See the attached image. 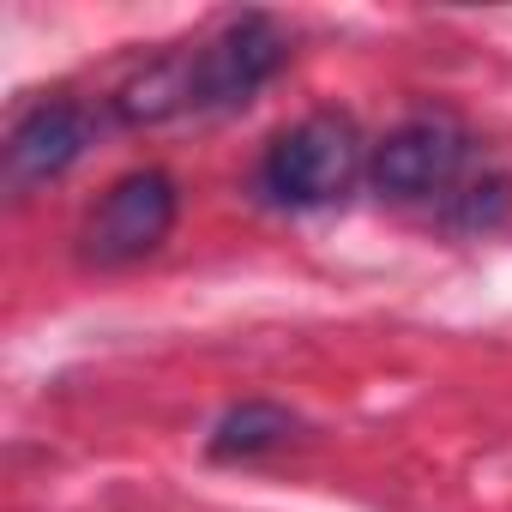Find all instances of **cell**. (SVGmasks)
Listing matches in <instances>:
<instances>
[{"mask_svg":"<svg viewBox=\"0 0 512 512\" xmlns=\"http://www.w3.org/2000/svg\"><path fill=\"white\" fill-rule=\"evenodd\" d=\"M362 175V139L344 115H308L266 151V193L278 205H332Z\"/></svg>","mask_w":512,"mask_h":512,"instance_id":"obj_1","label":"cell"},{"mask_svg":"<svg viewBox=\"0 0 512 512\" xmlns=\"http://www.w3.org/2000/svg\"><path fill=\"white\" fill-rule=\"evenodd\" d=\"M470 133L452 115H416L374 145V187L386 199H440L464 181Z\"/></svg>","mask_w":512,"mask_h":512,"instance_id":"obj_2","label":"cell"},{"mask_svg":"<svg viewBox=\"0 0 512 512\" xmlns=\"http://www.w3.org/2000/svg\"><path fill=\"white\" fill-rule=\"evenodd\" d=\"M175 211H181L175 181H169L163 169H139V175L115 181V187L103 193V205L91 211V223H85V253H91L97 266H133V260H145V253H157V247L169 241Z\"/></svg>","mask_w":512,"mask_h":512,"instance_id":"obj_3","label":"cell"},{"mask_svg":"<svg viewBox=\"0 0 512 512\" xmlns=\"http://www.w3.org/2000/svg\"><path fill=\"white\" fill-rule=\"evenodd\" d=\"M284 67V37L272 19H235L223 37H211L199 55H187L193 109H241L272 73Z\"/></svg>","mask_w":512,"mask_h":512,"instance_id":"obj_4","label":"cell"},{"mask_svg":"<svg viewBox=\"0 0 512 512\" xmlns=\"http://www.w3.org/2000/svg\"><path fill=\"white\" fill-rule=\"evenodd\" d=\"M85 139H91V127H85V115H79L73 103H43V109H31V115L13 127V139H7V181H13L19 193L37 187V181H55L67 163H79Z\"/></svg>","mask_w":512,"mask_h":512,"instance_id":"obj_5","label":"cell"},{"mask_svg":"<svg viewBox=\"0 0 512 512\" xmlns=\"http://www.w3.org/2000/svg\"><path fill=\"white\" fill-rule=\"evenodd\" d=\"M290 416L272 410V404H241L235 416H223V428L211 434V452L217 458H253V452H266L278 440H290Z\"/></svg>","mask_w":512,"mask_h":512,"instance_id":"obj_6","label":"cell"}]
</instances>
